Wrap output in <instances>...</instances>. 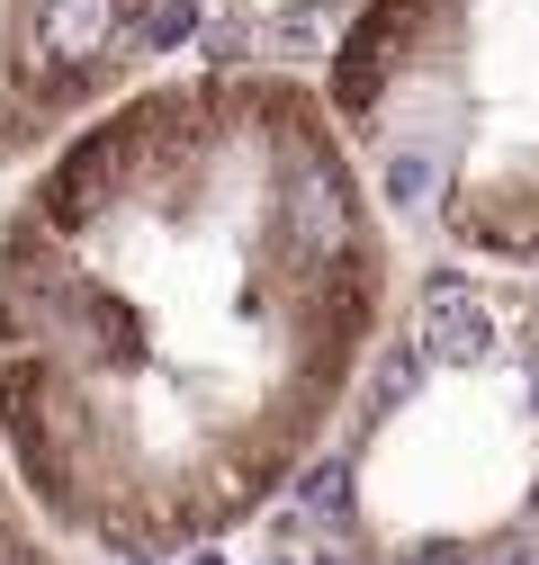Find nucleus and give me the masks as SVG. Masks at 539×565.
Returning a JSON list of instances; mask_svg holds the SVG:
<instances>
[{"label": "nucleus", "mask_w": 539, "mask_h": 565, "mask_svg": "<svg viewBox=\"0 0 539 565\" xmlns=\"http://www.w3.org/2000/svg\"><path fill=\"white\" fill-rule=\"evenodd\" d=\"M423 28V0H369V19L351 28V45H342V63H332V99H342V117H369L378 108V90H387V73L404 63V36Z\"/></svg>", "instance_id": "obj_1"}, {"label": "nucleus", "mask_w": 539, "mask_h": 565, "mask_svg": "<svg viewBox=\"0 0 539 565\" xmlns=\"http://www.w3.org/2000/svg\"><path fill=\"white\" fill-rule=\"evenodd\" d=\"M495 341H504V323L477 297V278L450 269V278L423 288V350H432V360H467V369H477V360H495Z\"/></svg>", "instance_id": "obj_2"}, {"label": "nucleus", "mask_w": 539, "mask_h": 565, "mask_svg": "<svg viewBox=\"0 0 539 565\" xmlns=\"http://www.w3.org/2000/svg\"><path fill=\"white\" fill-rule=\"evenodd\" d=\"M297 512L342 521V512H351V467H342V458H315V467L297 476Z\"/></svg>", "instance_id": "obj_3"}, {"label": "nucleus", "mask_w": 539, "mask_h": 565, "mask_svg": "<svg viewBox=\"0 0 539 565\" xmlns=\"http://www.w3.org/2000/svg\"><path fill=\"white\" fill-rule=\"evenodd\" d=\"M198 28V0H154L145 10V54H162V45H180Z\"/></svg>", "instance_id": "obj_4"}, {"label": "nucleus", "mask_w": 539, "mask_h": 565, "mask_svg": "<svg viewBox=\"0 0 539 565\" xmlns=\"http://www.w3.org/2000/svg\"><path fill=\"white\" fill-rule=\"evenodd\" d=\"M270 36H279V45H324V10H279V19H270Z\"/></svg>", "instance_id": "obj_5"}, {"label": "nucleus", "mask_w": 539, "mask_h": 565, "mask_svg": "<svg viewBox=\"0 0 539 565\" xmlns=\"http://www.w3.org/2000/svg\"><path fill=\"white\" fill-rule=\"evenodd\" d=\"M243 54H252V19H225V28L208 19V63H243Z\"/></svg>", "instance_id": "obj_6"}, {"label": "nucleus", "mask_w": 539, "mask_h": 565, "mask_svg": "<svg viewBox=\"0 0 539 565\" xmlns=\"http://www.w3.org/2000/svg\"><path fill=\"white\" fill-rule=\"evenodd\" d=\"M189 565H225V556H189Z\"/></svg>", "instance_id": "obj_7"}, {"label": "nucleus", "mask_w": 539, "mask_h": 565, "mask_svg": "<svg viewBox=\"0 0 539 565\" xmlns=\"http://www.w3.org/2000/svg\"><path fill=\"white\" fill-rule=\"evenodd\" d=\"M126 565H162V556H126Z\"/></svg>", "instance_id": "obj_8"}]
</instances>
